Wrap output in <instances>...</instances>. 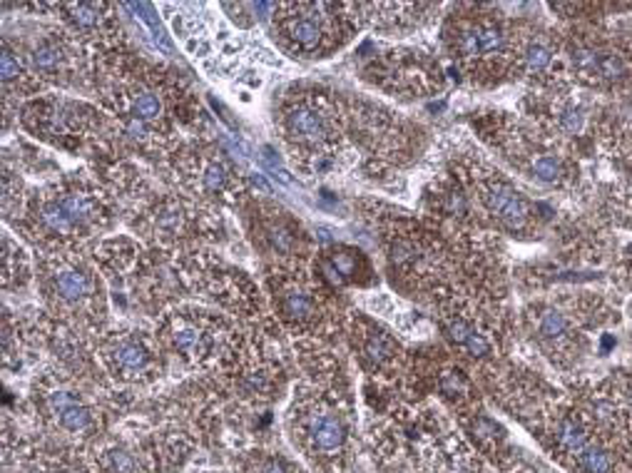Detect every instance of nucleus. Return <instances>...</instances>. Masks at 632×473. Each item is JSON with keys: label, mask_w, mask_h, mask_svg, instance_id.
I'll use <instances>...</instances> for the list:
<instances>
[{"label": "nucleus", "mask_w": 632, "mask_h": 473, "mask_svg": "<svg viewBox=\"0 0 632 473\" xmlns=\"http://www.w3.org/2000/svg\"><path fill=\"white\" fill-rule=\"evenodd\" d=\"M309 436L311 444L319 448V451H336L343 446V439H346V429L331 413H319L309 421Z\"/></svg>", "instance_id": "nucleus-11"}, {"label": "nucleus", "mask_w": 632, "mask_h": 473, "mask_svg": "<svg viewBox=\"0 0 632 473\" xmlns=\"http://www.w3.org/2000/svg\"><path fill=\"white\" fill-rule=\"evenodd\" d=\"M110 463H112L114 473H135L137 463L127 451H112L110 453Z\"/></svg>", "instance_id": "nucleus-22"}, {"label": "nucleus", "mask_w": 632, "mask_h": 473, "mask_svg": "<svg viewBox=\"0 0 632 473\" xmlns=\"http://www.w3.org/2000/svg\"><path fill=\"white\" fill-rule=\"evenodd\" d=\"M110 361L122 376H137L150 366V349L140 339L120 336L110 347Z\"/></svg>", "instance_id": "nucleus-7"}, {"label": "nucleus", "mask_w": 632, "mask_h": 473, "mask_svg": "<svg viewBox=\"0 0 632 473\" xmlns=\"http://www.w3.org/2000/svg\"><path fill=\"white\" fill-rule=\"evenodd\" d=\"M164 115L162 100L150 88H132L125 100V120H137L142 125H154Z\"/></svg>", "instance_id": "nucleus-9"}, {"label": "nucleus", "mask_w": 632, "mask_h": 473, "mask_svg": "<svg viewBox=\"0 0 632 473\" xmlns=\"http://www.w3.org/2000/svg\"><path fill=\"white\" fill-rule=\"evenodd\" d=\"M284 133L294 147L319 152L334 138V122L322 105L314 100H299L284 112Z\"/></svg>", "instance_id": "nucleus-4"}, {"label": "nucleus", "mask_w": 632, "mask_h": 473, "mask_svg": "<svg viewBox=\"0 0 632 473\" xmlns=\"http://www.w3.org/2000/svg\"><path fill=\"white\" fill-rule=\"evenodd\" d=\"M580 466L588 473H607L610 471V458L598 446H585L583 453H580Z\"/></svg>", "instance_id": "nucleus-20"}, {"label": "nucleus", "mask_w": 632, "mask_h": 473, "mask_svg": "<svg viewBox=\"0 0 632 473\" xmlns=\"http://www.w3.org/2000/svg\"><path fill=\"white\" fill-rule=\"evenodd\" d=\"M152 225H154V229H159L162 234H177V232H182L187 225L185 207H182L180 202L159 204L152 215Z\"/></svg>", "instance_id": "nucleus-15"}, {"label": "nucleus", "mask_w": 632, "mask_h": 473, "mask_svg": "<svg viewBox=\"0 0 632 473\" xmlns=\"http://www.w3.org/2000/svg\"><path fill=\"white\" fill-rule=\"evenodd\" d=\"M50 408L67 431H82L90 426V411L72 397L70 391H53Z\"/></svg>", "instance_id": "nucleus-10"}, {"label": "nucleus", "mask_w": 632, "mask_h": 473, "mask_svg": "<svg viewBox=\"0 0 632 473\" xmlns=\"http://www.w3.org/2000/svg\"><path fill=\"white\" fill-rule=\"evenodd\" d=\"M364 354L369 361L374 364H383L388 361V359L393 357V344L391 339H388L386 334H371L369 339H366V347H364Z\"/></svg>", "instance_id": "nucleus-19"}, {"label": "nucleus", "mask_w": 632, "mask_h": 473, "mask_svg": "<svg viewBox=\"0 0 632 473\" xmlns=\"http://www.w3.org/2000/svg\"><path fill=\"white\" fill-rule=\"evenodd\" d=\"M45 292L70 314H90L98 304V279L85 262L75 257H55L45 269Z\"/></svg>", "instance_id": "nucleus-2"}, {"label": "nucleus", "mask_w": 632, "mask_h": 473, "mask_svg": "<svg viewBox=\"0 0 632 473\" xmlns=\"http://www.w3.org/2000/svg\"><path fill=\"white\" fill-rule=\"evenodd\" d=\"M535 331L548 344H562L567 339V334H570V324L555 309H543L538 314V319H535Z\"/></svg>", "instance_id": "nucleus-13"}, {"label": "nucleus", "mask_w": 632, "mask_h": 473, "mask_svg": "<svg viewBox=\"0 0 632 473\" xmlns=\"http://www.w3.org/2000/svg\"><path fill=\"white\" fill-rule=\"evenodd\" d=\"M279 33L287 43L299 53L316 55L331 45V20L336 15H329L334 6H311V3H299V6H284L279 8Z\"/></svg>", "instance_id": "nucleus-3"}, {"label": "nucleus", "mask_w": 632, "mask_h": 473, "mask_svg": "<svg viewBox=\"0 0 632 473\" xmlns=\"http://www.w3.org/2000/svg\"><path fill=\"white\" fill-rule=\"evenodd\" d=\"M520 58H523V65L530 72H543L553 62V50L545 43H540V40H530Z\"/></svg>", "instance_id": "nucleus-18"}, {"label": "nucleus", "mask_w": 632, "mask_h": 473, "mask_svg": "<svg viewBox=\"0 0 632 473\" xmlns=\"http://www.w3.org/2000/svg\"><path fill=\"white\" fill-rule=\"evenodd\" d=\"M25 80H27V75H25L22 62L6 48L3 50V85H6V90H11L13 83L20 85V83H25Z\"/></svg>", "instance_id": "nucleus-21"}, {"label": "nucleus", "mask_w": 632, "mask_h": 473, "mask_svg": "<svg viewBox=\"0 0 632 473\" xmlns=\"http://www.w3.org/2000/svg\"><path fill=\"white\" fill-rule=\"evenodd\" d=\"M197 172H199V187L209 194H222L229 187V180H232V172L227 170V165L214 160V157L199 162Z\"/></svg>", "instance_id": "nucleus-14"}, {"label": "nucleus", "mask_w": 632, "mask_h": 473, "mask_svg": "<svg viewBox=\"0 0 632 473\" xmlns=\"http://www.w3.org/2000/svg\"><path fill=\"white\" fill-rule=\"evenodd\" d=\"M262 473H284V468H282V466H279V463H277V461H269V463H264Z\"/></svg>", "instance_id": "nucleus-23"}, {"label": "nucleus", "mask_w": 632, "mask_h": 473, "mask_svg": "<svg viewBox=\"0 0 632 473\" xmlns=\"http://www.w3.org/2000/svg\"><path fill=\"white\" fill-rule=\"evenodd\" d=\"M530 172L543 185H558L565 177V167H562L560 157H555V154H538V157H533Z\"/></svg>", "instance_id": "nucleus-16"}, {"label": "nucleus", "mask_w": 632, "mask_h": 473, "mask_svg": "<svg viewBox=\"0 0 632 473\" xmlns=\"http://www.w3.org/2000/svg\"><path fill=\"white\" fill-rule=\"evenodd\" d=\"M555 439H558V444L570 453H583V448L588 446V434H585V429L578 424V421H570V418L558 424Z\"/></svg>", "instance_id": "nucleus-17"}, {"label": "nucleus", "mask_w": 632, "mask_h": 473, "mask_svg": "<svg viewBox=\"0 0 632 473\" xmlns=\"http://www.w3.org/2000/svg\"><path fill=\"white\" fill-rule=\"evenodd\" d=\"M105 215L103 197L90 187H65L45 194L33 209V222L48 239H72L93 229Z\"/></svg>", "instance_id": "nucleus-1"}, {"label": "nucleus", "mask_w": 632, "mask_h": 473, "mask_svg": "<svg viewBox=\"0 0 632 473\" xmlns=\"http://www.w3.org/2000/svg\"><path fill=\"white\" fill-rule=\"evenodd\" d=\"M70 62H72V50L62 40H53V38L40 40L33 50V65L43 75H50V77L67 75Z\"/></svg>", "instance_id": "nucleus-8"}, {"label": "nucleus", "mask_w": 632, "mask_h": 473, "mask_svg": "<svg viewBox=\"0 0 632 473\" xmlns=\"http://www.w3.org/2000/svg\"><path fill=\"white\" fill-rule=\"evenodd\" d=\"M65 11L72 28L80 33H100L107 22V15H105L107 6L103 3H72V6H65Z\"/></svg>", "instance_id": "nucleus-12"}, {"label": "nucleus", "mask_w": 632, "mask_h": 473, "mask_svg": "<svg viewBox=\"0 0 632 473\" xmlns=\"http://www.w3.org/2000/svg\"><path fill=\"white\" fill-rule=\"evenodd\" d=\"M478 192L488 215H493L508 229H523L530 222V204L511 182L488 175L483 182H478Z\"/></svg>", "instance_id": "nucleus-5"}, {"label": "nucleus", "mask_w": 632, "mask_h": 473, "mask_svg": "<svg viewBox=\"0 0 632 473\" xmlns=\"http://www.w3.org/2000/svg\"><path fill=\"white\" fill-rule=\"evenodd\" d=\"M277 309L287 324L291 326H311L319 319V294L311 284L301 279L282 281L277 286Z\"/></svg>", "instance_id": "nucleus-6"}]
</instances>
